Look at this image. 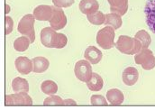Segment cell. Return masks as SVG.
Listing matches in <instances>:
<instances>
[{"label":"cell","instance_id":"cb8c5ba5","mask_svg":"<svg viewBox=\"0 0 155 110\" xmlns=\"http://www.w3.org/2000/svg\"><path fill=\"white\" fill-rule=\"evenodd\" d=\"M87 18L90 24H92L94 25H101L105 23L106 15L101 11H97L92 15H87Z\"/></svg>","mask_w":155,"mask_h":110},{"label":"cell","instance_id":"4316f807","mask_svg":"<svg viewBox=\"0 0 155 110\" xmlns=\"http://www.w3.org/2000/svg\"><path fill=\"white\" fill-rule=\"evenodd\" d=\"M75 0H52V3L57 7H70L74 4Z\"/></svg>","mask_w":155,"mask_h":110},{"label":"cell","instance_id":"4fadbf2b","mask_svg":"<svg viewBox=\"0 0 155 110\" xmlns=\"http://www.w3.org/2000/svg\"><path fill=\"white\" fill-rule=\"evenodd\" d=\"M99 4L97 0H81L79 3V10L87 15L97 12Z\"/></svg>","mask_w":155,"mask_h":110},{"label":"cell","instance_id":"5bb4252c","mask_svg":"<svg viewBox=\"0 0 155 110\" xmlns=\"http://www.w3.org/2000/svg\"><path fill=\"white\" fill-rule=\"evenodd\" d=\"M110 5L111 13H115L119 15L126 14L128 9V0H107Z\"/></svg>","mask_w":155,"mask_h":110},{"label":"cell","instance_id":"52a82bcc","mask_svg":"<svg viewBox=\"0 0 155 110\" xmlns=\"http://www.w3.org/2000/svg\"><path fill=\"white\" fill-rule=\"evenodd\" d=\"M91 63L87 61H78L75 64L74 68V73L78 78L82 82H87L91 77H92V67L90 65Z\"/></svg>","mask_w":155,"mask_h":110},{"label":"cell","instance_id":"ba28073f","mask_svg":"<svg viewBox=\"0 0 155 110\" xmlns=\"http://www.w3.org/2000/svg\"><path fill=\"white\" fill-rule=\"evenodd\" d=\"M51 27L56 31L64 28L67 25V17L64 11L61 7L52 6V16L49 21Z\"/></svg>","mask_w":155,"mask_h":110},{"label":"cell","instance_id":"9a60e30c","mask_svg":"<svg viewBox=\"0 0 155 110\" xmlns=\"http://www.w3.org/2000/svg\"><path fill=\"white\" fill-rule=\"evenodd\" d=\"M122 77H123V81L125 85L133 86L137 82L139 78V72L135 68L128 67L124 71Z\"/></svg>","mask_w":155,"mask_h":110},{"label":"cell","instance_id":"7a4b0ae2","mask_svg":"<svg viewBox=\"0 0 155 110\" xmlns=\"http://www.w3.org/2000/svg\"><path fill=\"white\" fill-rule=\"evenodd\" d=\"M115 45L120 52L128 55L136 54L143 50L142 43L136 38H132L126 35L119 36Z\"/></svg>","mask_w":155,"mask_h":110},{"label":"cell","instance_id":"603a6c76","mask_svg":"<svg viewBox=\"0 0 155 110\" xmlns=\"http://www.w3.org/2000/svg\"><path fill=\"white\" fill-rule=\"evenodd\" d=\"M134 38H136L142 43L143 49L148 48L150 46L151 42H152V38L145 30H141V31L137 32Z\"/></svg>","mask_w":155,"mask_h":110},{"label":"cell","instance_id":"5b68a950","mask_svg":"<svg viewBox=\"0 0 155 110\" xmlns=\"http://www.w3.org/2000/svg\"><path fill=\"white\" fill-rule=\"evenodd\" d=\"M135 63L138 65H142L143 70L150 71L155 67V56L153 52L148 48L141 50L134 56Z\"/></svg>","mask_w":155,"mask_h":110},{"label":"cell","instance_id":"83f0119b","mask_svg":"<svg viewBox=\"0 0 155 110\" xmlns=\"http://www.w3.org/2000/svg\"><path fill=\"white\" fill-rule=\"evenodd\" d=\"M14 27V21L10 16H5V35H9L12 33Z\"/></svg>","mask_w":155,"mask_h":110},{"label":"cell","instance_id":"30bf717a","mask_svg":"<svg viewBox=\"0 0 155 110\" xmlns=\"http://www.w3.org/2000/svg\"><path fill=\"white\" fill-rule=\"evenodd\" d=\"M15 68L19 73L27 75L33 72V61L27 57H18L15 62Z\"/></svg>","mask_w":155,"mask_h":110},{"label":"cell","instance_id":"f1b7e54d","mask_svg":"<svg viewBox=\"0 0 155 110\" xmlns=\"http://www.w3.org/2000/svg\"><path fill=\"white\" fill-rule=\"evenodd\" d=\"M63 105H66V106H68V105H72V106H75V105H77V103H76L74 100H72V99H66V100H64V103H63Z\"/></svg>","mask_w":155,"mask_h":110},{"label":"cell","instance_id":"44dd1931","mask_svg":"<svg viewBox=\"0 0 155 110\" xmlns=\"http://www.w3.org/2000/svg\"><path fill=\"white\" fill-rule=\"evenodd\" d=\"M30 43H31L30 39L27 36L24 35V36L18 37L14 42V48L16 52H25L29 48Z\"/></svg>","mask_w":155,"mask_h":110},{"label":"cell","instance_id":"ac0fdd59","mask_svg":"<svg viewBox=\"0 0 155 110\" xmlns=\"http://www.w3.org/2000/svg\"><path fill=\"white\" fill-rule=\"evenodd\" d=\"M87 88L91 91H99L103 88L104 86V81L102 77L99 74L93 72L91 78L87 82Z\"/></svg>","mask_w":155,"mask_h":110},{"label":"cell","instance_id":"d4e9b609","mask_svg":"<svg viewBox=\"0 0 155 110\" xmlns=\"http://www.w3.org/2000/svg\"><path fill=\"white\" fill-rule=\"evenodd\" d=\"M63 103H64V100H62L61 97L53 95V96L47 98L44 100L43 105L44 106H61V105H63Z\"/></svg>","mask_w":155,"mask_h":110},{"label":"cell","instance_id":"277c9868","mask_svg":"<svg viewBox=\"0 0 155 110\" xmlns=\"http://www.w3.org/2000/svg\"><path fill=\"white\" fill-rule=\"evenodd\" d=\"M115 29L111 26L102 28L97 32V42L104 50H109L115 46Z\"/></svg>","mask_w":155,"mask_h":110},{"label":"cell","instance_id":"2e32d148","mask_svg":"<svg viewBox=\"0 0 155 110\" xmlns=\"http://www.w3.org/2000/svg\"><path fill=\"white\" fill-rule=\"evenodd\" d=\"M107 98L111 105L118 106L124 102V96L121 90L117 88H112L107 92Z\"/></svg>","mask_w":155,"mask_h":110},{"label":"cell","instance_id":"e0dca14e","mask_svg":"<svg viewBox=\"0 0 155 110\" xmlns=\"http://www.w3.org/2000/svg\"><path fill=\"white\" fill-rule=\"evenodd\" d=\"M50 62L44 57H35L33 59V72L35 73H42L48 70Z\"/></svg>","mask_w":155,"mask_h":110},{"label":"cell","instance_id":"8992f818","mask_svg":"<svg viewBox=\"0 0 155 110\" xmlns=\"http://www.w3.org/2000/svg\"><path fill=\"white\" fill-rule=\"evenodd\" d=\"M33 99L27 92H18L5 96V106H31Z\"/></svg>","mask_w":155,"mask_h":110},{"label":"cell","instance_id":"ffe728a7","mask_svg":"<svg viewBox=\"0 0 155 110\" xmlns=\"http://www.w3.org/2000/svg\"><path fill=\"white\" fill-rule=\"evenodd\" d=\"M104 24L107 26L113 27L115 30H116L122 26L123 21H122L121 15L115 14V13H111V14L106 15V20H105Z\"/></svg>","mask_w":155,"mask_h":110},{"label":"cell","instance_id":"3957f363","mask_svg":"<svg viewBox=\"0 0 155 110\" xmlns=\"http://www.w3.org/2000/svg\"><path fill=\"white\" fill-rule=\"evenodd\" d=\"M35 17L34 15H30V14L25 15L20 20L17 27L18 32L21 35L28 37L31 41V43L35 42Z\"/></svg>","mask_w":155,"mask_h":110},{"label":"cell","instance_id":"d6986e66","mask_svg":"<svg viewBox=\"0 0 155 110\" xmlns=\"http://www.w3.org/2000/svg\"><path fill=\"white\" fill-rule=\"evenodd\" d=\"M12 88L15 92H28L29 91V83L25 78H15L12 81Z\"/></svg>","mask_w":155,"mask_h":110},{"label":"cell","instance_id":"7402d4cb","mask_svg":"<svg viewBox=\"0 0 155 110\" xmlns=\"http://www.w3.org/2000/svg\"><path fill=\"white\" fill-rule=\"evenodd\" d=\"M41 89L46 95H54L58 91V86L52 80H45L41 83Z\"/></svg>","mask_w":155,"mask_h":110},{"label":"cell","instance_id":"484cf974","mask_svg":"<svg viewBox=\"0 0 155 110\" xmlns=\"http://www.w3.org/2000/svg\"><path fill=\"white\" fill-rule=\"evenodd\" d=\"M90 102L94 106H107V102L102 95H93L90 98Z\"/></svg>","mask_w":155,"mask_h":110},{"label":"cell","instance_id":"8fae6325","mask_svg":"<svg viewBox=\"0 0 155 110\" xmlns=\"http://www.w3.org/2000/svg\"><path fill=\"white\" fill-rule=\"evenodd\" d=\"M34 15L38 21H50L52 16V6L41 5L34 10Z\"/></svg>","mask_w":155,"mask_h":110},{"label":"cell","instance_id":"9c48e42d","mask_svg":"<svg viewBox=\"0 0 155 110\" xmlns=\"http://www.w3.org/2000/svg\"><path fill=\"white\" fill-rule=\"evenodd\" d=\"M144 14L148 27L155 34V0H149L146 3Z\"/></svg>","mask_w":155,"mask_h":110},{"label":"cell","instance_id":"7c38bea8","mask_svg":"<svg viewBox=\"0 0 155 110\" xmlns=\"http://www.w3.org/2000/svg\"><path fill=\"white\" fill-rule=\"evenodd\" d=\"M84 57L91 64H97L102 60L103 54L101 51L96 48L95 46H89L86 49Z\"/></svg>","mask_w":155,"mask_h":110},{"label":"cell","instance_id":"6da1fadb","mask_svg":"<svg viewBox=\"0 0 155 110\" xmlns=\"http://www.w3.org/2000/svg\"><path fill=\"white\" fill-rule=\"evenodd\" d=\"M41 42L47 48L61 49L67 45L68 39L65 35L59 34L51 27H45L41 31Z\"/></svg>","mask_w":155,"mask_h":110}]
</instances>
